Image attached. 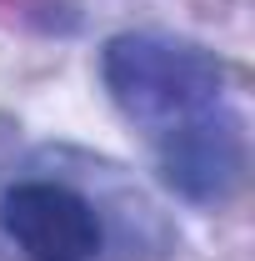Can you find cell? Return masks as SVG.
Masks as SVG:
<instances>
[{
    "label": "cell",
    "mask_w": 255,
    "mask_h": 261,
    "mask_svg": "<svg viewBox=\"0 0 255 261\" xmlns=\"http://www.w3.org/2000/svg\"><path fill=\"white\" fill-rule=\"evenodd\" d=\"M0 226L30 261H95L105 246L95 206L60 181H20L0 201Z\"/></svg>",
    "instance_id": "cell-2"
},
{
    "label": "cell",
    "mask_w": 255,
    "mask_h": 261,
    "mask_svg": "<svg viewBox=\"0 0 255 261\" xmlns=\"http://www.w3.org/2000/svg\"><path fill=\"white\" fill-rule=\"evenodd\" d=\"M100 75L110 100L150 136L215 111L225 91L220 61L205 45L170 35H115L100 56Z\"/></svg>",
    "instance_id": "cell-1"
},
{
    "label": "cell",
    "mask_w": 255,
    "mask_h": 261,
    "mask_svg": "<svg viewBox=\"0 0 255 261\" xmlns=\"http://www.w3.org/2000/svg\"><path fill=\"white\" fill-rule=\"evenodd\" d=\"M155 156L165 186L190 201H225L245 176V130L235 111H205L185 126L155 136Z\"/></svg>",
    "instance_id": "cell-3"
}]
</instances>
